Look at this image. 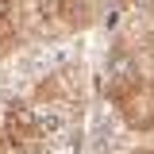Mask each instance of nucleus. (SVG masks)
I'll return each mask as SVG.
<instances>
[{
	"label": "nucleus",
	"mask_w": 154,
	"mask_h": 154,
	"mask_svg": "<svg viewBox=\"0 0 154 154\" xmlns=\"http://www.w3.org/2000/svg\"><path fill=\"white\" fill-rule=\"evenodd\" d=\"M143 154H154V150H143Z\"/></svg>",
	"instance_id": "nucleus-4"
},
{
	"label": "nucleus",
	"mask_w": 154,
	"mask_h": 154,
	"mask_svg": "<svg viewBox=\"0 0 154 154\" xmlns=\"http://www.w3.org/2000/svg\"><path fill=\"white\" fill-rule=\"evenodd\" d=\"M0 154H12V146H8V135H4V123H0Z\"/></svg>",
	"instance_id": "nucleus-2"
},
{
	"label": "nucleus",
	"mask_w": 154,
	"mask_h": 154,
	"mask_svg": "<svg viewBox=\"0 0 154 154\" xmlns=\"http://www.w3.org/2000/svg\"><path fill=\"white\" fill-rule=\"evenodd\" d=\"M4 135H8L12 154H38L46 146V127L31 112V104H12L8 108V116H4Z\"/></svg>",
	"instance_id": "nucleus-1"
},
{
	"label": "nucleus",
	"mask_w": 154,
	"mask_h": 154,
	"mask_svg": "<svg viewBox=\"0 0 154 154\" xmlns=\"http://www.w3.org/2000/svg\"><path fill=\"white\" fill-rule=\"evenodd\" d=\"M16 4H27V0H0V8H16Z\"/></svg>",
	"instance_id": "nucleus-3"
}]
</instances>
